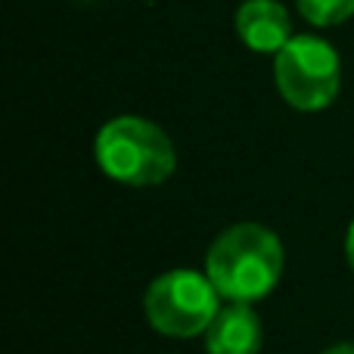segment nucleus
Masks as SVG:
<instances>
[{
    "label": "nucleus",
    "mask_w": 354,
    "mask_h": 354,
    "mask_svg": "<svg viewBox=\"0 0 354 354\" xmlns=\"http://www.w3.org/2000/svg\"><path fill=\"white\" fill-rule=\"evenodd\" d=\"M205 274L227 301H258L280 283L283 243L264 224H233L214 236L205 255Z\"/></svg>",
    "instance_id": "f257e3e1"
},
{
    "label": "nucleus",
    "mask_w": 354,
    "mask_h": 354,
    "mask_svg": "<svg viewBox=\"0 0 354 354\" xmlns=\"http://www.w3.org/2000/svg\"><path fill=\"white\" fill-rule=\"evenodd\" d=\"M93 159L100 171L124 187H159L174 174L177 149L156 122L118 115L97 131Z\"/></svg>",
    "instance_id": "f03ea898"
},
{
    "label": "nucleus",
    "mask_w": 354,
    "mask_h": 354,
    "mask_svg": "<svg viewBox=\"0 0 354 354\" xmlns=\"http://www.w3.org/2000/svg\"><path fill=\"white\" fill-rule=\"evenodd\" d=\"M221 311V292L208 274L177 268L156 277L143 295V314L149 326L168 339L205 336L214 314Z\"/></svg>",
    "instance_id": "7ed1b4c3"
},
{
    "label": "nucleus",
    "mask_w": 354,
    "mask_h": 354,
    "mask_svg": "<svg viewBox=\"0 0 354 354\" xmlns=\"http://www.w3.org/2000/svg\"><path fill=\"white\" fill-rule=\"evenodd\" d=\"M274 84L292 109L320 112L339 97L342 59L324 37L295 35L274 56Z\"/></svg>",
    "instance_id": "20e7f679"
},
{
    "label": "nucleus",
    "mask_w": 354,
    "mask_h": 354,
    "mask_svg": "<svg viewBox=\"0 0 354 354\" xmlns=\"http://www.w3.org/2000/svg\"><path fill=\"white\" fill-rule=\"evenodd\" d=\"M233 25L243 47L264 56H277L295 37L292 16L280 0H243Z\"/></svg>",
    "instance_id": "39448f33"
},
{
    "label": "nucleus",
    "mask_w": 354,
    "mask_h": 354,
    "mask_svg": "<svg viewBox=\"0 0 354 354\" xmlns=\"http://www.w3.org/2000/svg\"><path fill=\"white\" fill-rule=\"evenodd\" d=\"M261 348V320L249 301H227L205 330L208 354H258Z\"/></svg>",
    "instance_id": "423d86ee"
},
{
    "label": "nucleus",
    "mask_w": 354,
    "mask_h": 354,
    "mask_svg": "<svg viewBox=\"0 0 354 354\" xmlns=\"http://www.w3.org/2000/svg\"><path fill=\"white\" fill-rule=\"evenodd\" d=\"M295 6L314 28H336L354 16V0H295Z\"/></svg>",
    "instance_id": "0eeeda50"
},
{
    "label": "nucleus",
    "mask_w": 354,
    "mask_h": 354,
    "mask_svg": "<svg viewBox=\"0 0 354 354\" xmlns=\"http://www.w3.org/2000/svg\"><path fill=\"white\" fill-rule=\"evenodd\" d=\"M345 255H348V264H351V270H354V221H351V227H348V236H345Z\"/></svg>",
    "instance_id": "6e6552de"
},
{
    "label": "nucleus",
    "mask_w": 354,
    "mask_h": 354,
    "mask_svg": "<svg viewBox=\"0 0 354 354\" xmlns=\"http://www.w3.org/2000/svg\"><path fill=\"white\" fill-rule=\"evenodd\" d=\"M324 354H354V342H342V345H333V348H326Z\"/></svg>",
    "instance_id": "1a4fd4ad"
}]
</instances>
